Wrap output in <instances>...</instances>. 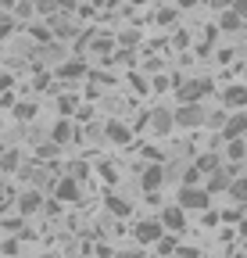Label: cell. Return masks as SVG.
<instances>
[{
    "label": "cell",
    "instance_id": "cell-1",
    "mask_svg": "<svg viewBox=\"0 0 247 258\" xmlns=\"http://www.w3.org/2000/svg\"><path fill=\"white\" fill-rule=\"evenodd\" d=\"M176 205L183 212H208L211 208V194L197 183V186H179L176 190Z\"/></svg>",
    "mask_w": 247,
    "mask_h": 258
},
{
    "label": "cell",
    "instance_id": "cell-2",
    "mask_svg": "<svg viewBox=\"0 0 247 258\" xmlns=\"http://www.w3.org/2000/svg\"><path fill=\"white\" fill-rule=\"evenodd\" d=\"M211 90H215V83H211L208 76H197V79H190V83L176 86V101H179V104H201Z\"/></svg>",
    "mask_w": 247,
    "mask_h": 258
},
{
    "label": "cell",
    "instance_id": "cell-3",
    "mask_svg": "<svg viewBox=\"0 0 247 258\" xmlns=\"http://www.w3.org/2000/svg\"><path fill=\"white\" fill-rule=\"evenodd\" d=\"M165 179H169V169L161 165V161H150V165L140 169V186H143L147 194H158V190L165 186Z\"/></svg>",
    "mask_w": 247,
    "mask_h": 258
},
{
    "label": "cell",
    "instance_id": "cell-4",
    "mask_svg": "<svg viewBox=\"0 0 247 258\" xmlns=\"http://www.w3.org/2000/svg\"><path fill=\"white\" fill-rule=\"evenodd\" d=\"M54 201H61V205H75V201H83V183L72 179V176H61V179L54 183Z\"/></svg>",
    "mask_w": 247,
    "mask_h": 258
},
{
    "label": "cell",
    "instance_id": "cell-5",
    "mask_svg": "<svg viewBox=\"0 0 247 258\" xmlns=\"http://www.w3.org/2000/svg\"><path fill=\"white\" fill-rule=\"evenodd\" d=\"M172 115H176V125H183V129H201L208 118V111L201 104H179Z\"/></svg>",
    "mask_w": 247,
    "mask_h": 258
},
{
    "label": "cell",
    "instance_id": "cell-6",
    "mask_svg": "<svg viewBox=\"0 0 247 258\" xmlns=\"http://www.w3.org/2000/svg\"><path fill=\"white\" fill-rule=\"evenodd\" d=\"M133 237H136L140 244H158V240L165 237V226H161V219H140V222L133 226Z\"/></svg>",
    "mask_w": 247,
    "mask_h": 258
},
{
    "label": "cell",
    "instance_id": "cell-7",
    "mask_svg": "<svg viewBox=\"0 0 247 258\" xmlns=\"http://www.w3.org/2000/svg\"><path fill=\"white\" fill-rule=\"evenodd\" d=\"M219 101H222V108H226V111H247V86H240V83L222 86Z\"/></svg>",
    "mask_w": 247,
    "mask_h": 258
},
{
    "label": "cell",
    "instance_id": "cell-8",
    "mask_svg": "<svg viewBox=\"0 0 247 258\" xmlns=\"http://www.w3.org/2000/svg\"><path fill=\"white\" fill-rule=\"evenodd\" d=\"M243 133H247V111H233V115L226 118V125L219 129L222 144H229V140H243Z\"/></svg>",
    "mask_w": 247,
    "mask_h": 258
},
{
    "label": "cell",
    "instance_id": "cell-9",
    "mask_svg": "<svg viewBox=\"0 0 247 258\" xmlns=\"http://www.w3.org/2000/svg\"><path fill=\"white\" fill-rule=\"evenodd\" d=\"M54 79L79 83V79H90V69H86V61H65V64H57V69H54Z\"/></svg>",
    "mask_w": 247,
    "mask_h": 258
},
{
    "label": "cell",
    "instance_id": "cell-10",
    "mask_svg": "<svg viewBox=\"0 0 247 258\" xmlns=\"http://www.w3.org/2000/svg\"><path fill=\"white\" fill-rule=\"evenodd\" d=\"M236 176H233V169H219V172H211V176H204V190L211 194V198H215V194H229V183H233Z\"/></svg>",
    "mask_w": 247,
    "mask_h": 258
},
{
    "label": "cell",
    "instance_id": "cell-11",
    "mask_svg": "<svg viewBox=\"0 0 247 258\" xmlns=\"http://www.w3.org/2000/svg\"><path fill=\"white\" fill-rule=\"evenodd\" d=\"M172 125H176V115L165 108V104H158L150 111V133H158V137H169L172 133Z\"/></svg>",
    "mask_w": 247,
    "mask_h": 258
},
{
    "label": "cell",
    "instance_id": "cell-12",
    "mask_svg": "<svg viewBox=\"0 0 247 258\" xmlns=\"http://www.w3.org/2000/svg\"><path fill=\"white\" fill-rule=\"evenodd\" d=\"M161 226L169 233H183V230H187V212H183L179 205H165L161 208Z\"/></svg>",
    "mask_w": 247,
    "mask_h": 258
},
{
    "label": "cell",
    "instance_id": "cell-13",
    "mask_svg": "<svg viewBox=\"0 0 247 258\" xmlns=\"http://www.w3.org/2000/svg\"><path fill=\"white\" fill-rule=\"evenodd\" d=\"M104 137H108L111 144H118V147H126V144H133V125H126L122 118H111V122L104 125Z\"/></svg>",
    "mask_w": 247,
    "mask_h": 258
},
{
    "label": "cell",
    "instance_id": "cell-14",
    "mask_svg": "<svg viewBox=\"0 0 247 258\" xmlns=\"http://www.w3.org/2000/svg\"><path fill=\"white\" fill-rule=\"evenodd\" d=\"M43 205H47V201H43V194H40L36 186H29L25 194H18V212H22V215H40Z\"/></svg>",
    "mask_w": 247,
    "mask_h": 258
},
{
    "label": "cell",
    "instance_id": "cell-15",
    "mask_svg": "<svg viewBox=\"0 0 247 258\" xmlns=\"http://www.w3.org/2000/svg\"><path fill=\"white\" fill-rule=\"evenodd\" d=\"M47 29L54 32V40H72V36H79V29H75V22H68L65 15H61V11L47 18Z\"/></svg>",
    "mask_w": 247,
    "mask_h": 258
},
{
    "label": "cell",
    "instance_id": "cell-16",
    "mask_svg": "<svg viewBox=\"0 0 247 258\" xmlns=\"http://www.w3.org/2000/svg\"><path fill=\"white\" fill-rule=\"evenodd\" d=\"M72 140H79V133L72 129V118H57V122L50 125V144L65 147V144H72Z\"/></svg>",
    "mask_w": 247,
    "mask_h": 258
},
{
    "label": "cell",
    "instance_id": "cell-17",
    "mask_svg": "<svg viewBox=\"0 0 247 258\" xmlns=\"http://www.w3.org/2000/svg\"><path fill=\"white\" fill-rule=\"evenodd\" d=\"M194 165L201 169V176H211V172H219L226 161H222V154H219V151H204L201 158H194Z\"/></svg>",
    "mask_w": 247,
    "mask_h": 258
},
{
    "label": "cell",
    "instance_id": "cell-18",
    "mask_svg": "<svg viewBox=\"0 0 247 258\" xmlns=\"http://www.w3.org/2000/svg\"><path fill=\"white\" fill-rule=\"evenodd\" d=\"M79 97L75 93H61L57 97V118H68V115H79Z\"/></svg>",
    "mask_w": 247,
    "mask_h": 258
},
{
    "label": "cell",
    "instance_id": "cell-19",
    "mask_svg": "<svg viewBox=\"0 0 247 258\" xmlns=\"http://www.w3.org/2000/svg\"><path fill=\"white\" fill-rule=\"evenodd\" d=\"M104 205H108V212H111L115 219H126V215H133V205H129L126 198H115V194H108V201H104Z\"/></svg>",
    "mask_w": 247,
    "mask_h": 258
},
{
    "label": "cell",
    "instance_id": "cell-20",
    "mask_svg": "<svg viewBox=\"0 0 247 258\" xmlns=\"http://www.w3.org/2000/svg\"><path fill=\"white\" fill-rule=\"evenodd\" d=\"M219 29H222V32H240V29H243V18L229 8V11H222V15H219Z\"/></svg>",
    "mask_w": 247,
    "mask_h": 258
},
{
    "label": "cell",
    "instance_id": "cell-21",
    "mask_svg": "<svg viewBox=\"0 0 247 258\" xmlns=\"http://www.w3.org/2000/svg\"><path fill=\"white\" fill-rule=\"evenodd\" d=\"M222 158L226 161H243L247 158V140H229L226 151H222Z\"/></svg>",
    "mask_w": 247,
    "mask_h": 258
},
{
    "label": "cell",
    "instance_id": "cell-22",
    "mask_svg": "<svg viewBox=\"0 0 247 258\" xmlns=\"http://www.w3.org/2000/svg\"><path fill=\"white\" fill-rule=\"evenodd\" d=\"M229 198H233L236 205H247V176H236V179L229 183Z\"/></svg>",
    "mask_w": 247,
    "mask_h": 258
},
{
    "label": "cell",
    "instance_id": "cell-23",
    "mask_svg": "<svg viewBox=\"0 0 247 258\" xmlns=\"http://www.w3.org/2000/svg\"><path fill=\"white\" fill-rule=\"evenodd\" d=\"M18 158H22V154H18L15 147H11V151H4V154H0V172H15V169L22 172V161H18Z\"/></svg>",
    "mask_w": 247,
    "mask_h": 258
},
{
    "label": "cell",
    "instance_id": "cell-24",
    "mask_svg": "<svg viewBox=\"0 0 247 258\" xmlns=\"http://www.w3.org/2000/svg\"><path fill=\"white\" fill-rule=\"evenodd\" d=\"M57 151H61V147L47 140V144H40V147H36V161H43V165H54V158H57Z\"/></svg>",
    "mask_w": 247,
    "mask_h": 258
},
{
    "label": "cell",
    "instance_id": "cell-25",
    "mask_svg": "<svg viewBox=\"0 0 247 258\" xmlns=\"http://www.w3.org/2000/svg\"><path fill=\"white\" fill-rule=\"evenodd\" d=\"M179 251V240H176V233H165L161 240H158V258H165V254H176Z\"/></svg>",
    "mask_w": 247,
    "mask_h": 258
},
{
    "label": "cell",
    "instance_id": "cell-26",
    "mask_svg": "<svg viewBox=\"0 0 247 258\" xmlns=\"http://www.w3.org/2000/svg\"><path fill=\"white\" fill-rule=\"evenodd\" d=\"M15 118H18V122H33V118H36V104H33V101L15 104Z\"/></svg>",
    "mask_w": 247,
    "mask_h": 258
},
{
    "label": "cell",
    "instance_id": "cell-27",
    "mask_svg": "<svg viewBox=\"0 0 247 258\" xmlns=\"http://www.w3.org/2000/svg\"><path fill=\"white\" fill-rule=\"evenodd\" d=\"M115 40L126 47V50H133V47H140V32H136V29H126V32H118Z\"/></svg>",
    "mask_w": 247,
    "mask_h": 258
},
{
    "label": "cell",
    "instance_id": "cell-28",
    "mask_svg": "<svg viewBox=\"0 0 247 258\" xmlns=\"http://www.w3.org/2000/svg\"><path fill=\"white\" fill-rule=\"evenodd\" d=\"M29 32H33V40H40L43 47H50V43H54V32H50L47 25H33V29H29Z\"/></svg>",
    "mask_w": 247,
    "mask_h": 258
},
{
    "label": "cell",
    "instance_id": "cell-29",
    "mask_svg": "<svg viewBox=\"0 0 247 258\" xmlns=\"http://www.w3.org/2000/svg\"><path fill=\"white\" fill-rule=\"evenodd\" d=\"M226 118H229V111H226V108H219V111H211V115L204 118V125H211V129H222V125H226Z\"/></svg>",
    "mask_w": 247,
    "mask_h": 258
},
{
    "label": "cell",
    "instance_id": "cell-30",
    "mask_svg": "<svg viewBox=\"0 0 247 258\" xmlns=\"http://www.w3.org/2000/svg\"><path fill=\"white\" fill-rule=\"evenodd\" d=\"M115 36H94V50H101V54H108V50H115Z\"/></svg>",
    "mask_w": 247,
    "mask_h": 258
},
{
    "label": "cell",
    "instance_id": "cell-31",
    "mask_svg": "<svg viewBox=\"0 0 247 258\" xmlns=\"http://www.w3.org/2000/svg\"><path fill=\"white\" fill-rule=\"evenodd\" d=\"M129 86H133L136 93H150V83H147L140 72H129Z\"/></svg>",
    "mask_w": 247,
    "mask_h": 258
},
{
    "label": "cell",
    "instance_id": "cell-32",
    "mask_svg": "<svg viewBox=\"0 0 247 258\" xmlns=\"http://www.w3.org/2000/svg\"><path fill=\"white\" fill-rule=\"evenodd\" d=\"M219 215H222V222H229V226H240V222H243V212H240V208H222Z\"/></svg>",
    "mask_w": 247,
    "mask_h": 258
},
{
    "label": "cell",
    "instance_id": "cell-33",
    "mask_svg": "<svg viewBox=\"0 0 247 258\" xmlns=\"http://www.w3.org/2000/svg\"><path fill=\"white\" fill-rule=\"evenodd\" d=\"M36 4V11L43 15V18H50V15H57V0H33Z\"/></svg>",
    "mask_w": 247,
    "mask_h": 258
},
{
    "label": "cell",
    "instance_id": "cell-34",
    "mask_svg": "<svg viewBox=\"0 0 247 258\" xmlns=\"http://www.w3.org/2000/svg\"><path fill=\"white\" fill-rule=\"evenodd\" d=\"M15 15H18V18L36 15V4H33V0H18V4H15Z\"/></svg>",
    "mask_w": 247,
    "mask_h": 258
},
{
    "label": "cell",
    "instance_id": "cell-35",
    "mask_svg": "<svg viewBox=\"0 0 247 258\" xmlns=\"http://www.w3.org/2000/svg\"><path fill=\"white\" fill-rule=\"evenodd\" d=\"M68 172H72V179H86L90 176V165H86V161H72Z\"/></svg>",
    "mask_w": 247,
    "mask_h": 258
},
{
    "label": "cell",
    "instance_id": "cell-36",
    "mask_svg": "<svg viewBox=\"0 0 247 258\" xmlns=\"http://www.w3.org/2000/svg\"><path fill=\"white\" fill-rule=\"evenodd\" d=\"M176 15H179L176 8H161L158 11V25H176Z\"/></svg>",
    "mask_w": 247,
    "mask_h": 258
},
{
    "label": "cell",
    "instance_id": "cell-37",
    "mask_svg": "<svg viewBox=\"0 0 247 258\" xmlns=\"http://www.w3.org/2000/svg\"><path fill=\"white\" fill-rule=\"evenodd\" d=\"M101 176H104V179H108L111 186L118 183V172H115V165H111V161H101Z\"/></svg>",
    "mask_w": 247,
    "mask_h": 258
},
{
    "label": "cell",
    "instance_id": "cell-38",
    "mask_svg": "<svg viewBox=\"0 0 247 258\" xmlns=\"http://www.w3.org/2000/svg\"><path fill=\"white\" fill-rule=\"evenodd\" d=\"M94 15H97V8H94V4H79V11H75V18H83V22H90Z\"/></svg>",
    "mask_w": 247,
    "mask_h": 258
},
{
    "label": "cell",
    "instance_id": "cell-39",
    "mask_svg": "<svg viewBox=\"0 0 247 258\" xmlns=\"http://www.w3.org/2000/svg\"><path fill=\"white\" fill-rule=\"evenodd\" d=\"M18 244H22V240H0V251H4L8 258H15V254H18Z\"/></svg>",
    "mask_w": 247,
    "mask_h": 258
},
{
    "label": "cell",
    "instance_id": "cell-40",
    "mask_svg": "<svg viewBox=\"0 0 247 258\" xmlns=\"http://www.w3.org/2000/svg\"><path fill=\"white\" fill-rule=\"evenodd\" d=\"M172 47H176V50H187V47H190V36H187V32H176V36H172Z\"/></svg>",
    "mask_w": 247,
    "mask_h": 258
},
{
    "label": "cell",
    "instance_id": "cell-41",
    "mask_svg": "<svg viewBox=\"0 0 247 258\" xmlns=\"http://www.w3.org/2000/svg\"><path fill=\"white\" fill-rule=\"evenodd\" d=\"M61 208H65V205H61V201H54V198H50V201L43 205V212H47L50 219H57V215H61Z\"/></svg>",
    "mask_w": 247,
    "mask_h": 258
},
{
    "label": "cell",
    "instance_id": "cell-42",
    "mask_svg": "<svg viewBox=\"0 0 247 258\" xmlns=\"http://www.w3.org/2000/svg\"><path fill=\"white\" fill-rule=\"evenodd\" d=\"M11 86H15V76L11 72H0V93H11Z\"/></svg>",
    "mask_w": 247,
    "mask_h": 258
},
{
    "label": "cell",
    "instance_id": "cell-43",
    "mask_svg": "<svg viewBox=\"0 0 247 258\" xmlns=\"http://www.w3.org/2000/svg\"><path fill=\"white\" fill-rule=\"evenodd\" d=\"M208 4H211L215 11H219V15H222V11H229V8H233V0H208Z\"/></svg>",
    "mask_w": 247,
    "mask_h": 258
},
{
    "label": "cell",
    "instance_id": "cell-44",
    "mask_svg": "<svg viewBox=\"0 0 247 258\" xmlns=\"http://www.w3.org/2000/svg\"><path fill=\"white\" fill-rule=\"evenodd\" d=\"M176 254H179V258H201V251H197V247H190V244H187V247H179Z\"/></svg>",
    "mask_w": 247,
    "mask_h": 258
},
{
    "label": "cell",
    "instance_id": "cell-45",
    "mask_svg": "<svg viewBox=\"0 0 247 258\" xmlns=\"http://www.w3.org/2000/svg\"><path fill=\"white\" fill-rule=\"evenodd\" d=\"M11 32H15V22H0V43H4Z\"/></svg>",
    "mask_w": 247,
    "mask_h": 258
},
{
    "label": "cell",
    "instance_id": "cell-46",
    "mask_svg": "<svg viewBox=\"0 0 247 258\" xmlns=\"http://www.w3.org/2000/svg\"><path fill=\"white\" fill-rule=\"evenodd\" d=\"M233 11H236V15L247 22V0H233Z\"/></svg>",
    "mask_w": 247,
    "mask_h": 258
},
{
    "label": "cell",
    "instance_id": "cell-47",
    "mask_svg": "<svg viewBox=\"0 0 247 258\" xmlns=\"http://www.w3.org/2000/svg\"><path fill=\"white\" fill-rule=\"evenodd\" d=\"M57 11H79L75 0H57Z\"/></svg>",
    "mask_w": 247,
    "mask_h": 258
},
{
    "label": "cell",
    "instance_id": "cell-48",
    "mask_svg": "<svg viewBox=\"0 0 247 258\" xmlns=\"http://www.w3.org/2000/svg\"><path fill=\"white\" fill-rule=\"evenodd\" d=\"M0 108H15V93H0Z\"/></svg>",
    "mask_w": 247,
    "mask_h": 258
},
{
    "label": "cell",
    "instance_id": "cell-49",
    "mask_svg": "<svg viewBox=\"0 0 247 258\" xmlns=\"http://www.w3.org/2000/svg\"><path fill=\"white\" fill-rule=\"evenodd\" d=\"M240 237H243V240H247V219H243V222H240Z\"/></svg>",
    "mask_w": 247,
    "mask_h": 258
},
{
    "label": "cell",
    "instance_id": "cell-50",
    "mask_svg": "<svg viewBox=\"0 0 247 258\" xmlns=\"http://www.w3.org/2000/svg\"><path fill=\"white\" fill-rule=\"evenodd\" d=\"M8 198H11V194H8V190H4V186H0V205H4V201H8Z\"/></svg>",
    "mask_w": 247,
    "mask_h": 258
},
{
    "label": "cell",
    "instance_id": "cell-51",
    "mask_svg": "<svg viewBox=\"0 0 247 258\" xmlns=\"http://www.w3.org/2000/svg\"><path fill=\"white\" fill-rule=\"evenodd\" d=\"M90 4H94V8H108V0H90Z\"/></svg>",
    "mask_w": 247,
    "mask_h": 258
},
{
    "label": "cell",
    "instance_id": "cell-52",
    "mask_svg": "<svg viewBox=\"0 0 247 258\" xmlns=\"http://www.w3.org/2000/svg\"><path fill=\"white\" fill-rule=\"evenodd\" d=\"M40 258H57V254H54V251H43V254H40Z\"/></svg>",
    "mask_w": 247,
    "mask_h": 258
},
{
    "label": "cell",
    "instance_id": "cell-53",
    "mask_svg": "<svg viewBox=\"0 0 247 258\" xmlns=\"http://www.w3.org/2000/svg\"><path fill=\"white\" fill-rule=\"evenodd\" d=\"M243 254H247V240H243Z\"/></svg>",
    "mask_w": 247,
    "mask_h": 258
},
{
    "label": "cell",
    "instance_id": "cell-54",
    "mask_svg": "<svg viewBox=\"0 0 247 258\" xmlns=\"http://www.w3.org/2000/svg\"><path fill=\"white\" fill-rule=\"evenodd\" d=\"M236 258H247V254H236Z\"/></svg>",
    "mask_w": 247,
    "mask_h": 258
}]
</instances>
